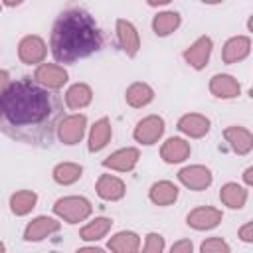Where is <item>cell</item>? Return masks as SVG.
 Masks as SVG:
<instances>
[{
    "label": "cell",
    "mask_w": 253,
    "mask_h": 253,
    "mask_svg": "<svg viewBox=\"0 0 253 253\" xmlns=\"http://www.w3.org/2000/svg\"><path fill=\"white\" fill-rule=\"evenodd\" d=\"M113 138V125L111 119L101 117L97 119L91 126H89V134H87V150L93 152H101Z\"/></svg>",
    "instance_id": "obj_17"
},
{
    "label": "cell",
    "mask_w": 253,
    "mask_h": 253,
    "mask_svg": "<svg viewBox=\"0 0 253 253\" xmlns=\"http://www.w3.org/2000/svg\"><path fill=\"white\" fill-rule=\"evenodd\" d=\"M247 186H241L237 182H225L219 188V202L229 210H241L247 204Z\"/></svg>",
    "instance_id": "obj_23"
},
{
    "label": "cell",
    "mask_w": 253,
    "mask_h": 253,
    "mask_svg": "<svg viewBox=\"0 0 253 253\" xmlns=\"http://www.w3.org/2000/svg\"><path fill=\"white\" fill-rule=\"evenodd\" d=\"M111 227H113V219L105 217V215H99V217H93L91 221H87L79 229V237L87 243H95V241H101L103 237H107Z\"/></svg>",
    "instance_id": "obj_26"
},
{
    "label": "cell",
    "mask_w": 253,
    "mask_h": 253,
    "mask_svg": "<svg viewBox=\"0 0 253 253\" xmlns=\"http://www.w3.org/2000/svg\"><path fill=\"white\" fill-rule=\"evenodd\" d=\"M178 196H180V188L170 180H158L148 190V200L160 208L172 206L178 200Z\"/></svg>",
    "instance_id": "obj_22"
},
{
    "label": "cell",
    "mask_w": 253,
    "mask_h": 253,
    "mask_svg": "<svg viewBox=\"0 0 253 253\" xmlns=\"http://www.w3.org/2000/svg\"><path fill=\"white\" fill-rule=\"evenodd\" d=\"M178 182L192 192H204L211 186L213 174L204 164H188L178 170Z\"/></svg>",
    "instance_id": "obj_7"
},
{
    "label": "cell",
    "mask_w": 253,
    "mask_h": 253,
    "mask_svg": "<svg viewBox=\"0 0 253 253\" xmlns=\"http://www.w3.org/2000/svg\"><path fill=\"white\" fill-rule=\"evenodd\" d=\"M200 2H204V4H208V6H215V4H221L223 0H200Z\"/></svg>",
    "instance_id": "obj_38"
},
{
    "label": "cell",
    "mask_w": 253,
    "mask_h": 253,
    "mask_svg": "<svg viewBox=\"0 0 253 253\" xmlns=\"http://www.w3.org/2000/svg\"><path fill=\"white\" fill-rule=\"evenodd\" d=\"M166 249V241L160 233L156 231H150L146 237H144V245H142V251L144 253H162Z\"/></svg>",
    "instance_id": "obj_31"
},
{
    "label": "cell",
    "mask_w": 253,
    "mask_h": 253,
    "mask_svg": "<svg viewBox=\"0 0 253 253\" xmlns=\"http://www.w3.org/2000/svg\"><path fill=\"white\" fill-rule=\"evenodd\" d=\"M164 130H166V123L160 115H146L136 123L132 130V138L142 146H152L164 136Z\"/></svg>",
    "instance_id": "obj_5"
},
{
    "label": "cell",
    "mask_w": 253,
    "mask_h": 253,
    "mask_svg": "<svg viewBox=\"0 0 253 253\" xmlns=\"http://www.w3.org/2000/svg\"><path fill=\"white\" fill-rule=\"evenodd\" d=\"M53 213L61 221H65L69 225H77L91 217L93 206L85 196H63V198L55 200Z\"/></svg>",
    "instance_id": "obj_3"
},
{
    "label": "cell",
    "mask_w": 253,
    "mask_h": 253,
    "mask_svg": "<svg viewBox=\"0 0 253 253\" xmlns=\"http://www.w3.org/2000/svg\"><path fill=\"white\" fill-rule=\"evenodd\" d=\"M12 83V79H10V73L6 71V69H0V93H4L6 91V87Z\"/></svg>",
    "instance_id": "obj_34"
},
{
    "label": "cell",
    "mask_w": 253,
    "mask_h": 253,
    "mask_svg": "<svg viewBox=\"0 0 253 253\" xmlns=\"http://www.w3.org/2000/svg\"><path fill=\"white\" fill-rule=\"evenodd\" d=\"M0 10H2V2H0Z\"/></svg>",
    "instance_id": "obj_40"
},
{
    "label": "cell",
    "mask_w": 253,
    "mask_h": 253,
    "mask_svg": "<svg viewBox=\"0 0 253 253\" xmlns=\"http://www.w3.org/2000/svg\"><path fill=\"white\" fill-rule=\"evenodd\" d=\"M190 154H192V146L182 136H170L160 146V158L166 164H182L190 158Z\"/></svg>",
    "instance_id": "obj_15"
},
{
    "label": "cell",
    "mask_w": 253,
    "mask_h": 253,
    "mask_svg": "<svg viewBox=\"0 0 253 253\" xmlns=\"http://www.w3.org/2000/svg\"><path fill=\"white\" fill-rule=\"evenodd\" d=\"M200 251L202 253H229L231 251V247H229V243L223 239V237H208V239H204L202 241V245H200Z\"/></svg>",
    "instance_id": "obj_30"
},
{
    "label": "cell",
    "mask_w": 253,
    "mask_h": 253,
    "mask_svg": "<svg viewBox=\"0 0 253 253\" xmlns=\"http://www.w3.org/2000/svg\"><path fill=\"white\" fill-rule=\"evenodd\" d=\"M223 219V211L213 208V206H198L194 210L188 211L186 215V223L188 227L196 229V231H210L215 229Z\"/></svg>",
    "instance_id": "obj_10"
},
{
    "label": "cell",
    "mask_w": 253,
    "mask_h": 253,
    "mask_svg": "<svg viewBox=\"0 0 253 253\" xmlns=\"http://www.w3.org/2000/svg\"><path fill=\"white\" fill-rule=\"evenodd\" d=\"M182 26V16L174 10H162L152 18V32L158 38H168Z\"/></svg>",
    "instance_id": "obj_27"
},
{
    "label": "cell",
    "mask_w": 253,
    "mask_h": 253,
    "mask_svg": "<svg viewBox=\"0 0 253 253\" xmlns=\"http://www.w3.org/2000/svg\"><path fill=\"white\" fill-rule=\"evenodd\" d=\"M176 128L188 138H204L211 128V121L202 113H186L178 119Z\"/></svg>",
    "instance_id": "obj_14"
},
{
    "label": "cell",
    "mask_w": 253,
    "mask_h": 253,
    "mask_svg": "<svg viewBox=\"0 0 253 253\" xmlns=\"http://www.w3.org/2000/svg\"><path fill=\"white\" fill-rule=\"evenodd\" d=\"M243 182H245L247 188L253 186V166H247V168L243 170Z\"/></svg>",
    "instance_id": "obj_35"
},
{
    "label": "cell",
    "mask_w": 253,
    "mask_h": 253,
    "mask_svg": "<svg viewBox=\"0 0 253 253\" xmlns=\"http://www.w3.org/2000/svg\"><path fill=\"white\" fill-rule=\"evenodd\" d=\"M59 229H61L59 217L38 215L32 221L26 223V227H24V241H28V243H40V241L51 237L53 233H57Z\"/></svg>",
    "instance_id": "obj_8"
},
{
    "label": "cell",
    "mask_w": 253,
    "mask_h": 253,
    "mask_svg": "<svg viewBox=\"0 0 253 253\" xmlns=\"http://www.w3.org/2000/svg\"><path fill=\"white\" fill-rule=\"evenodd\" d=\"M210 93L217 99H223V101H229V99H235L241 95V83L229 75V73H215L211 75L210 79Z\"/></svg>",
    "instance_id": "obj_19"
},
{
    "label": "cell",
    "mask_w": 253,
    "mask_h": 253,
    "mask_svg": "<svg viewBox=\"0 0 253 253\" xmlns=\"http://www.w3.org/2000/svg\"><path fill=\"white\" fill-rule=\"evenodd\" d=\"M251 53V38L249 36H231L225 40L221 47V61L225 65H233L243 61Z\"/></svg>",
    "instance_id": "obj_16"
},
{
    "label": "cell",
    "mask_w": 253,
    "mask_h": 253,
    "mask_svg": "<svg viewBox=\"0 0 253 253\" xmlns=\"http://www.w3.org/2000/svg\"><path fill=\"white\" fill-rule=\"evenodd\" d=\"M81 176H83V166L77 162H59L51 170V178L59 186H71L79 182Z\"/></svg>",
    "instance_id": "obj_29"
},
{
    "label": "cell",
    "mask_w": 253,
    "mask_h": 253,
    "mask_svg": "<svg viewBox=\"0 0 253 253\" xmlns=\"http://www.w3.org/2000/svg\"><path fill=\"white\" fill-rule=\"evenodd\" d=\"M4 251H6V245H4L2 241H0V253H4Z\"/></svg>",
    "instance_id": "obj_39"
},
{
    "label": "cell",
    "mask_w": 253,
    "mask_h": 253,
    "mask_svg": "<svg viewBox=\"0 0 253 253\" xmlns=\"http://www.w3.org/2000/svg\"><path fill=\"white\" fill-rule=\"evenodd\" d=\"M154 89L148 85V83H144V81H134V83H130L128 87H126V91H125V101H126V105L128 107H132V109H142V107H146V105H150L152 101H154Z\"/></svg>",
    "instance_id": "obj_25"
},
{
    "label": "cell",
    "mask_w": 253,
    "mask_h": 253,
    "mask_svg": "<svg viewBox=\"0 0 253 253\" xmlns=\"http://www.w3.org/2000/svg\"><path fill=\"white\" fill-rule=\"evenodd\" d=\"M36 206H38V194L34 190H18L10 196V211L16 217H24L32 213Z\"/></svg>",
    "instance_id": "obj_28"
},
{
    "label": "cell",
    "mask_w": 253,
    "mask_h": 253,
    "mask_svg": "<svg viewBox=\"0 0 253 253\" xmlns=\"http://www.w3.org/2000/svg\"><path fill=\"white\" fill-rule=\"evenodd\" d=\"M91 101H93V89H91V85H87L83 81L69 85L63 95V105L71 111H81V109L89 107Z\"/></svg>",
    "instance_id": "obj_21"
},
{
    "label": "cell",
    "mask_w": 253,
    "mask_h": 253,
    "mask_svg": "<svg viewBox=\"0 0 253 253\" xmlns=\"http://www.w3.org/2000/svg\"><path fill=\"white\" fill-rule=\"evenodd\" d=\"M140 158V150L136 146H125V148H117L115 152H111L107 158H103V168L113 170V172H130L134 170V166L138 164Z\"/></svg>",
    "instance_id": "obj_13"
},
{
    "label": "cell",
    "mask_w": 253,
    "mask_h": 253,
    "mask_svg": "<svg viewBox=\"0 0 253 253\" xmlns=\"http://www.w3.org/2000/svg\"><path fill=\"white\" fill-rule=\"evenodd\" d=\"M211 51H213V42L210 36H200L196 38L186 49H184V61L196 69V71H202L206 69V65L210 63V57H211Z\"/></svg>",
    "instance_id": "obj_9"
},
{
    "label": "cell",
    "mask_w": 253,
    "mask_h": 253,
    "mask_svg": "<svg viewBox=\"0 0 253 253\" xmlns=\"http://www.w3.org/2000/svg\"><path fill=\"white\" fill-rule=\"evenodd\" d=\"M237 237L243 243H253V221H245L239 229H237Z\"/></svg>",
    "instance_id": "obj_32"
},
{
    "label": "cell",
    "mask_w": 253,
    "mask_h": 253,
    "mask_svg": "<svg viewBox=\"0 0 253 253\" xmlns=\"http://www.w3.org/2000/svg\"><path fill=\"white\" fill-rule=\"evenodd\" d=\"M172 0H146V4L148 6H152V8H158V6H168Z\"/></svg>",
    "instance_id": "obj_36"
},
{
    "label": "cell",
    "mask_w": 253,
    "mask_h": 253,
    "mask_svg": "<svg viewBox=\"0 0 253 253\" xmlns=\"http://www.w3.org/2000/svg\"><path fill=\"white\" fill-rule=\"evenodd\" d=\"M87 132V117L83 113H71V115H63L57 123L55 128V136L59 138V142L67 144V146H75L83 140Z\"/></svg>",
    "instance_id": "obj_4"
},
{
    "label": "cell",
    "mask_w": 253,
    "mask_h": 253,
    "mask_svg": "<svg viewBox=\"0 0 253 253\" xmlns=\"http://www.w3.org/2000/svg\"><path fill=\"white\" fill-rule=\"evenodd\" d=\"M63 103L55 91L36 79L22 77L0 93V130L26 144H51Z\"/></svg>",
    "instance_id": "obj_1"
},
{
    "label": "cell",
    "mask_w": 253,
    "mask_h": 253,
    "mask_svg": "<svg viewBox=\"0 0 253 253\" xmlns=\"http://www.w3.org/2000/svg\"><path fill=\"white\" fill-rule=\"evenodd\" d=\"M4 6H8V8H16V6H20L24 0H0Z\"/></svg>",
    "instance_id": "obj_37"
},
{
    "label": "cell",
    "mask_w": 253,
    "mask_h": 253,
    "mask_svg": "<svg viewBox=\"0 0 253 253\" xmlns=\"http://www.w3.org/2000/svg\"><path fill=\"white\" fill-rule=\"evenodd\" d=\"M47 57V43L38 34H28L18 42V59L26 65H40Z\"/></svg>",
    "instance_id": "obj_6"
},
{
    "label": "cell",
    "mask_w": 253,
    "mask_h": 253,
    "mask_svg": "<svg viewBox=\"0 0 253 253\" xmlns=\"http://www.w3.org/2000/svg\"><path fill=\"white\" fill-rule=\"evenodd\" d=\"M103 34L95 18L81 8H69L57 16L49 34V51L57 63H73L97 53Z\"/></svg>",
    "instance_id": "obj_2"
},
{
    "label": "cell",
    "mask_w": 253,
    "mask_h": 253,
    "mask_svg": "<svg viewBox=\"0 0 253 253\" xmlns=\"http://www.w3.org/2000/svg\"><path fill=\"white\" fill-rule=\"evenodd\" d=\"M115 32H117L119 47L126 53V57H134L140 51V36L136 26L126 18H119L115 22Z\"/></svg>",
    "instance_id": "obj_12"
},
{
    "label": "cell",
    "mask_w": 253,
    "mask_h": 253,
    "mask_svg": "<svg viewBox=\"0 0 253 253\" xmlns=\"http://www.w3.org/2000/svg\"><path fill=\"white\" fill-rule=\"evenodd\" d=\"M223 138L229 144V148L239 156H247L253 150V134L245 126H239V125L225 126L223 128Z\"/></svg>",
    "instance_id": "obj_18"
},
{
    "label": "cell",
    "mask_w": 253,
    "mask_h": 253,
    "mask_svg": "<svg viewBox=\"0 0 253 253\" xmlns=\"http://www.w3.org/2000/svg\"><path fill=\"white\" fill-rule=\"evenodd\" d=\"M107 249L115 251V253H136L140 249V235L136 231H130V229L117 231L109 237Z\"/></svg>",
    "instance_id": "obj_24"
},
{
    "label": "cell",
    "mask_w": 253,
    "mask_h": 253,
    "mask_svg": "<svg viewBox=\"0 0 253 253\" xmlns=\"http://www.w3.org/2000/svg\"><path fill=\"white\" fill-rule=\"evenodd\" d=\"M95 192L105 202H119L126 194L125 182L115 174H101L95 182Z\"/></svg>",
    "instance_id": "obj_20"
},
{
    "label": "cell",
    "mask_w": 253,
    "mask_h": 253,
    "mask_svg": "<svg viewBox=\"0 0 253 253\" xmlns=\"http://www.w3.org/2000/svg\"><path fill=\"white\" fill-rule=\"evenodd\" d=\"M170 251H172V253H192V251H194V243H192L190 239H180V241L172 243Z\"/></svg>",
    "instance_id": "obj_33"
},
{
    "label": "cell",
    "mask_w": 253,
    "mask_h": 253,
    "mask_svg": "<svg viewBox=\"0 0 253 253\" xmlns=\"http://www.w3.org/2000/svg\"><path fill=\"white\" fill-rule=\"evenodd\" d=\"M34 79L43 85L45 89H51V91H59L63 89V85L67 83L69 79V73L67 69L61 65V63H40L36 65V71H34Z\"/></svg>",
    "instance_id": "obj_11"
}]
</instances>
